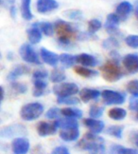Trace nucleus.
<instances>
[{
	"mask_svg": "<svg viewBox=\"0 0 138 154\" xmlns=\"http://www.w3.org/2000/svg\"><path fill=\"white\" fill-rule=\"evenodd\" d=\"M108 116H109L112 120L121 121L125 119L126 116H127V111L122 108H113L108 112Z\"/></svg>",
	"mask_w": 138,
	"mask_h": 154,
	"instance_id": "25",
	"label": "nucleus"
},
{
	"mask_svg": "<svg viewBox=\"0 0 138 154\" xmlns=\"http://www.w3.org/2000/svg\"><path fill=\"white\" fill-rule=\"evenodd\" d=\"M61 114L66 118H72V119H78L82 117V111L80 109L76 108H63L61 109Z\"/></svg>",
	"mask_w": 138,
	"mask_h": 154,
	"instance_id": "24",
	"label": "nucleus"
},
{
	"mask_svg": "<svg viewBox=\"0 0 138 154\" xmlns=\"http://www.w3.org/2000/svg\"><path fill=\"white\" fill-rule=\"evenodd\" d=\"M27 33H28V39L33 45L38 44L42 40V32L40 31V29L38 27H36L33 24L32 27L27 31Z\"/></svg>",
	"mask_w": 138,
	"mask_h": 154,
	"instance_id": "20",
	"label": "nucleus"
},
{
	"mask_svg": "<svg viewBox=\"0 0 138 154\" xmlns=\"http://www.w3.org/2000/svg\"><path fill=\"white\" fill-rule=\"evenodd\" d=\"M102 46L104 49H116L117 47H119V42L117 41V39L113 38V37H110L108 39H105L102 43Z\"/></svg>",
	"mask_w": 138,
	"mask_h": 154,
	"instance_id": "37",
	"label": "nucleus"
},
{
	"mask_svg": "<svg viewBox=\"0 0 138 154\" xmlns=\"http://www.w3.org/2000/svg\"><path fill=\"white\" fill-rule=\"evenodd\" d=\"M83 125L90 130V132H92L94 134H98L100 132H102L105 128L104 122L98 119H94V118L91 117L83 119Z\"/></svg>",
	"mask_w": 138,
	"mask_h": 154,
	"instance_id": "11",
	"label": "nucleus"
},
{
	"mask_svg": "<svg viewBox=\"0 0 138 154\" xmlns=\"http://www.w3.org/2000/svg\"><path fill=\"white\" fill-rule=\"evenodd\" d=\"M47 76H48V73L45 69H38L32 74L33 80H45Z\"/></svg>",
	"mask_w": 138,
	"mask_h": 154,
	"instance_id": "41",
	"label": "nucleus"
},
{
	"mask_svg": "<svg viewBox=\"0 0 138 154\" xmlns=\"http://www.w3.org/2000/svg\"><path fill=\"white\" fill-rule=\"evenodd\" d=\"M28 72H29V69L26 66V65H17V66L9 73L8 79L10 81H14L16 78H18V77L28 74Z\"/></svg>",
	"mask_w": 138,
	"mask_h": 154,
	"instance_id": "21",
	"label": "nucleus"
},
{
	"mask_svg": "<svg viewBox=\"0 0 138 154\" xmlns=\"http://www.w3.org/2000/svg\"><path fill=\"white\" fill-rule=\"evenodd\" d=\"M123 129L124 128L122 126H117V125L111 126L107 128V134H109L116 139H121L123 134Z\"/></svg>",
	"mask_w": 138,
	"mask_h": 154,
	"instance_id": "31",
	"label": "nucleus"
},
{
	"mask_svg": "<svg viewBox=\"0 0 138 154\" xmlns=\"http://www.w3.org/2000/svg\"><path fill=\"white\" fill-rule=\"evenodd\" d=\"M51 154H70V152L66 146H61L55 147V149L52 150Z\"/></svg>",
	"mask_w": 138,
	"mask_h": 154,
	"instance_id": "43",
	"label": "nucleus"
},
{
	"mask_svg": "<svg viewBox=\"0 0 138 154\" xmlns=\"http://www.w3.org/2000/svg\"><path fill=\"white\" fill-rule=\"evenodd\" d=\"M10 13L11 17H13V18H14L15 15H16V8H15L14 5H11L10 7Z\"/></svg>",
	"mask_w": 138,
	"mask_h": 154,
	"instance_id": "45",
	"label": "nucleus"
},
{
	"mask_svg": "<svg viewBox=\"0 0 138 154\" xmlns=\"http://www.w3.org/2000/svg\"><path fill=\"white\" fill-rule=\"evenodd\" d=\"M33 25L38 27L40 29V31L45 35H46V36H52V35L55 33L54 26L49 22H40V23H35Z\"/></svg>",
	"mask_w": 138,
	"mask_h": 154,
	"instance_id": "28",
	"label": "nucleus"
},
{
	"mask_svg": "<svg viewBox=\"0 0 138 154\" xmlns=\"http://www.w3.org/2000/svg\"><path fill=\"white\" fill-rule=\"evenodd\" d=\"M65 79H66V75H65L64 72L61 69H54L50 73V80L51 82L55 83V84L62 83Z\"/></svg>",
	"mask_w": 138,
	"mask_h": 154,
	"instance_id": "29",
	"label": "nucleus"
},
{
	"mask_svg": "<svg viewBox=\"0 0 138 154\" xmlns=\"http://www.w3.org/2000/svg\"><path fill=\"white\" fill-rule=\"evenodd\" d=\"M135 13H137V14H138V0H137L136 5H135Z\"/></svg>",
	"mask_w": 138,
	"mask_h": 154,
	"instance_id": "49",
	"label": "nucleus"
},
{
	"mask_svg": "<svg viewBox=\"0 0 138 154\" xmlns=\"http://www.w3.org/2000/svg\"><path fill=\"white\" fill-rule=\"evenodd\" d=\"M60 137L62 140L65 142H74L77 141L80 137V130L79 128H68V129H62L60 131Z\"/></svg>",
	"mask_w": 138,
	"mask_h": 154,
	"instance_id": "19",
	"label": "nucleus"
},
{
	"mask_svg": "<svg viewBox=\"0 0 138 154\" xmlns=\"http://www.w3.org/2000/svg\"><path fill=\"white\" fill-rule=\"evenodd\" d=\"M80 99L82 102L88 103L91 100H97L100 96V91L98 90H93V88H84L79 91Z\"/></svg>",
	"mask_w": 138,
	"mask_h": 154,
	"instance_id": "18",
	"label": "nucleus"
},
{
	"mask_svg": "<svg viewBox=\"0 0 138 154\" xmlns=\"http://www.w3.org/2000/svg\"><path fill=\"white\" fill-rule=\"evenodd\" d=\"M54 31L58 35V43L64 49H68L71 46V42L76 37V29L70 23L58 19L54 24Z\"/></svg>",
	"mask_w": 138,
	"mask_h": 154,
	"instance_id": "1",
	"label": "nucleus"
},
{
	"mask_svg": "<svg viewBox=\"0 0 138 154\" xmlns=\"http://www.w3.org/2000/svg\"><path fill=\"white\" fill-rule=\"evenodd\" d=\"M41 58L46 64L51 67H56L59 62V55L57 53L53 52L51 51L46 50V48H42L40 51Z\"/></svg>",
	"mask_w": 138,
	"mask_h": 154,
	"instance_id": "15",
	"label": "nucleus"
},
{
	"mask_svg": "<svg viewBox=\"0 0 138 154\" xmlns=\"http://www.w3.org/2000/svg\"><path fill=\"white\" fill-rule=\"evenodd\" d=\"M63 15L71 20H81L83 17L82 11L80 10H67L63 13Z\"/></svg>",
	"mask_w": 138,
	"mask_h": 154,
	"instance_id": "32",
	"label": "nucleus"
},
{
	"mask_svg": "<svg viewBox=\"0 0 138 154\" xmlns=\"http://www.w3.org/2000/svg\"><path fill=\"white\" fill-rule=\"evenodd\" d=\"M116 154H138V150L134 149H127L121 146H117Z\"/></svg>",
	"mask_w": 138,
	"mask_h": 154,
	"instance_id": "42",
	"label": "nucleus"
},
{
	"mask_svg": "<svg viewBox=\"0 0 138 154\" xmlns=\"http://www.w3.org/2000/svg\"><path fill=\"white\" fill-rule=\"evenodd\" d=\"M58 126L62 129H68V128H79V123L76 119H72V118H66L64 117L63 119H59Z\"/></svg>",
	"mask_w": 138,
	"mask_h": 154,
	"instance_id": "27",
	"label": "nucleus"
},
{
	"mask_svg": "<svg viewBox=\"0 0 138 154\" xmlns=\"http://www.w3.org/2000/svg\"><path fill=\"white\" fill-rule=\"evenodd\" d=\"M134 144L135 146L138 147V132L134 135Z\"/></svg>",
	"mask_w": 138,
	"mask_h": 154,
	"instance_id": "48",
	"label": "nucleus"
},
{
	"mask_svg": "<svg viewBox=\"0 0 138 154\" xmlns=\"http://www.w3.org/2000/svg\"><path fill=\"white\" fill-rule=\"evenodd\" d=\"M0 103H1V102H0Z\"/></svg>",
	"mask_w": 138,
	"mask_h": 154,
	"instance_id": "52",
	"label": "nucleus"
},
{
	"mask_svg": "<svg viewBox=\"0 0 138 154\" xmlns=\"http://www.w3.org/2000/svg\"><path fill=\"white\" fill-rule=\"evenodd\" d=\"M101 22L98 19H91L88 22V32L95 34L101 29Z\"/></svg>",
	"mask_w": 138,
	"mask_h": 154,
	"instance_id": "35",
	"label": "nucleus"
},
{
	"mask_svg": "<svg viewBox=\"0 0 138 154\" xmlns=\"http://www.w3.org/2000/svg\"><path fill=\"white\" fill-rule=\"evenodd\" d=\"M76 63L80 64L82 67H95L98 65V60L89 53H81L75 55Z\"/></svg>",
	"mask_w": 138,
	"mask_h": 154,
	"instance_id": "16",
	"label": "nucleus"
},
{
	"mask_svg": "<svg viewBox=\"0 0 138 154\" xmlns=\"http://www.w3.org/2000/svg\"><path fill=\"white\" fill-rule=\"evenodd\" d=\"M60 114H61V109L57 108H51L46 111V117L48 118V119L53 120V119H57L60 116Z\"/></svg>",
	"mask_w": 138,
	"mask_h": 154,
	"instance_id": "39",
	"label": "nucleus"
},
{
	"mask_svg": "<svg viewBox=\"0 0 138 154\" xmlns=\"http://www.w3.org/2000/svg\"><path fill=\"white\" fill-rule=\"evenodd\" d=\"M135 16H136V18L138 19V14L137 13H135Z\"/></svg>",
	"mask_w": 138,
	"mask_h": 154,
	"instance_id": "51",
	"label": "nucleus"
},
{
	"mask_svg": "<svg viewBox=\"0 0 138 154\" xmlns=\"http://www.w3.org/2000/svg\"><path fill=\"white\" fill-rule=\"evenodd\" d=\"M59 7V3L56 0H37L36 8L40 14H47L56 10Z\"/></svg>",
	"mask_w": 138,
	"mask_h": 154,
	"instance_id": "12",
	"label": "nucleus"
},
{
	"mask_svg": "<svg viewBox=\"0 0 138 154\" xmlns=\"http://www.w3.org/2000/svg\"><path fill=\"white\" fill-rule=\"evenodd\" d=\"M33 84H34V88L32 91L33 96L40 97L43 96L46 92L47 84L45 80H33Z\"/></svg>",
	"mask_w": 138,
	"mask_h": 154,
	"instance_id": "22",
	"label": "nucleus"
},
{
	"mask_svg": "<svg viewBox=\"0 0 138 154\" xmlns=\"http://www.w3.org/2000/svg\"><path fill=\"white\" fill-rule=\"evenodd\" d=\"M29 146V141L25 137H17L11 143V149L14 154H27Z\"/></svg>",
	"mask_w": 138,
	"mask_h": 154,
	"instance_id": "10",
	"label": "nucleus"
},
{
	"mask_svg": "<svg viewBox=\"0 0 138 154\" xmlns=\"http://www.w3.org/2000/svg\"><path fill=\"white\" fill-rule=\"evenodd\" d=\"M59 61L62 63L63 67L71 68L76 63V59H75V55H71L68 54V53H63V54L59 55Z\"/></svg>",
	"mask_w": 138,
	"mask_h": 154,
	"instance_id": "30",
	"label": "nucleus"
},
{
	"mask_svg": "<svg viewBox=\"0 0 138 154\" xmlns=\"http://www.w3.org/2000/svg\"><path fill=\"white\" fill-rule=\"evenodd\" d=\"M74 69L77 74H79L81 77H84V78H92V77H95L98 75V70L88 69L87 67L77 66V67H75Z\"/></svg>",
	"mask_w": 138,
	"mask_h": 154,
	"instance_id": "23",
	"label": "nucleus"
},
{
	"mask_svg": "<svg viewBox=\"0 0 138 154\" xmlns=\"http://www.w3.org/2000/svg\"><path fill=\"white\" fill-rule=\"evenodd\" d=\"M4 98V90H3V88L0 86V102L2 101Z\"/></svg>",
	"mask_w": 138,
	"mask_h": 154,
	"instance_id": "47",
	"label": "nucleus"
},
{
	"mask_svg": "<svg viewBox=\"0 0 138 154\" xmlns=\"http://www.w3.org/2000/svg\"><path fill=\"white\" fill-rule=\"evenodd\" d=\"M120 23L118 16L116 14H108L105 23V29L108 33L115 34L118 33V25Z\"/></svg>",
	"mask_w": 138,
	"mask_h": 154,
	"instance_id": "14",
	"label": "nucleus"
},
{
	"mask_svg": "<svg viewBox=\"0 0 138 154\" xmlns=\"http://www.w3.org/2000/svg\"><path fill=\"white\" fill-rule=\"evenodd\" d=\"M57 101L59 104H63V105H69V106H75L80 103V99L74 97V96H70L66 98H58Z\"/></svg>",
	"mask_w": 138,
	"mask_h": 154,
	"instance_id": "36",
	"label": "nucleus"
},
{
	"mask_svg": "<svg viewBox=\"0 0 138 154\" xmlns=\"http://www.w3.org/2000/svg\"><path fill=\"white\" fill-rule=\"evenodd\" d=\"M80 90L75 83H62L53 87V92L58 98H66L79 93Z\"/></svg>",
	"mask_w": 138,
	"mask_h": 154,
	"instance_id": "5",
	"label": "nucleus"
},
{
	"mask_svg": "<svg viewBox=\"0 0 138 154\" xmlns=\"http://www.w3.org/2000/svg\"><path fill=\"white\" fill-rule=\"evenodd\" d=\"M129 108L131 110L136 111L138 110V97H134L131 98L130 100V104H129Z\"/></svg>",
	"mask_w": 138,
	"mask_h": 154,
	"instance_id": "44",
	"label": "nucleus"
},
{
	"mask_svg": "<svg viewBox=\"0 0 138 154\" xmlns=\"http://www.w3.org/2000/svg\"><path fill=\"white\" fill-rule=\"evenodd\" d=\"M122 63L125 69L129 73L134 74L138 72V54L129 53L122 59Z\"/></svg>",
	"mask_w": 138,
	"mask_h": 154,
	"instance_id": "9",
	"label": "nucleus"
},
{
	"mask_svg": "<svg viewBox=\"0 0 138 154\" xmlns=\"http://www.w3.org/2000/svg\"><path fill=\"white\" fill-rule=\"evenodd\" d=\"M31 0H22V3H21L22 17L28 21L31 20L33 17V14L31 10Z\"/></svg>",
	"mask_w": 138,
	"mask_h": 154,
	"instance_id": "26",
	"label": "nucleus"
},
{
	"mask_svg": "<svg viewBox=\"0 0 138 154\" xmlns=\"http://www.w3.org/2000/svg\"><path fill=\"white\" fill-rule=\"evenodd\" d=\"M101 75L107 82L113 83L118 80H120L124 76V72L122 70L121 67L119 66L118 61L116 60H109L104 65H102L100 68Z\"/></svg>",
	"mask_w": 138,
	"mask_h": 154,
	"instance_id": "2",
	"label": "nucleus"
},
{
	"mask_svg": "<svg viewBox=\"0 0 138 154\" xmlns=\"http://www.w3.org/2000/svg\"><path fill=\"white\" fill-rule=\"evenodd\" d=\"M25 128L19 125H13L10 127H6L2 129H0V137L2 138H11L15 135L22 134L23 131H25Z\"/></svg>",
	"mask_w": 138,
	"mask_h": 154,
	"instance_id": "17",
	"label": "nucleus"
},
{
	"mask_svg": "<svg viewBox=\"0 0 138 154\" xmlns=\"http://www.w3.org/2000/svg\"><path fill=\"white\" fill-rule=\"evenodd\" d=\"M44 106L41 103L34 102L28 103L22 106L20 110V116L25 121H34L43 114Z\"/></svg>",
	"mask_w": 138,
	"mask_h": 154,
	"instance_id": "4",
	"label": "nucleus"
},
{
	"mask_svg": "<svg viewBox=\"0 0 138 154\" xmlns=\"http://www.w3.org/2000/svg\"><path fill=\"white\" fill-rule=\"evenodd\" d=\"M126 90L130 94H131V96L138 97V80L134 79L128 82L127 86H126Z\"/></svg>",
	"mask_w": 138,
	"mask_h": 154,
	"instance_id": "34",
	"label": "nucleus"
},
{
	"mask_svg": "<svg viewBox=\"0 0 138 154\" xmlns=\"http://www.w3.org/2000/svg\"><path fill=\"white\" fill-rule=\"evenodd\" d=\"M37 133L41 137H46V136H50L56 134L57 130L59 128L58 121H54L52 123L48 122H40L37 125Z\"/></svg>",
	"mask_w": 138,
	"mask_h": 154,
	"instance_id": "8",
	"label": "nucleus"
},
{
	"mask_svg": "<svg viewBox=\"0 0 138 154\" xmlns=\"http://www.w3.org/2000/svg\"><path fill=\"white\" fill-rule=\"evenodd\" d=\"M135 120L138 122V110H136V114H135Z\"/></svg>",
	"mask_w": 138,
	"mask_h": 154,
	"instance_id": "50",
	"label": "nucleus"
},
{
	"mask_svg": "<svg viewBox=\"0 0 138 154\" xmlns=\"http://www.w3.org/2000/svg\"><path fill=\"white\" fill-rule=\"evenodd\" d=\"M19 53H20L21 58L27 63H31V64H36V65L41 64L38 54L36 53L34 49L29 44H23L20 47Z\"/></svg>",
	"mask_w": 138,
	"mask_h": 154,
	"instance_id": "7",
	"label": "nucleus"
},
{
	"mask_svg": "<svg viewBox=\"0 0 138 154\" xmlns=\"http://www.w3.org/2000/svg\"><path fill=\"white\" fill-rule=\"evenodd\" d=\"M104 112V109L102 106H100L97 104L92 105L91 108L89 109V115L91 116V118H94V119H98V118L101 117Z\"/></svg>",
	"mask_w": 138,
	"mask_h": 154,
	"instance_id": "33",
	"label": "nucleus"
},
{
	"mask_svg": "<svg viewBox=\"0 0 138 154\" xmlns=\"http://www.w3.org/2000/svg\"><path fill=\"white\" fill-rule=\"evenodd\" d=\"M134 11V6L128 1H123L119 3L116 10V14L118 16L120 21H124L129 17V15Z\"/></svg>",
	"mask_w": 138,
	"mask_h": 154,
	"instance_id": "13",
	"label": "nucleus"
},
{
	"mask_svg": "<svg viewBox=\"0 0 138 154\" xmlns=\"http://www.w3.org/2000/svg\"><path fill=\"white\" fill-rule=\"evenodd\" d=\"M100 96L105 105H122L125 102L126 95L122 92L115 91L112 90H104L100 92Z\"/></svg>",
	"mask_w": 138,
	"mask_h": 154,
	"instance_id": "6",
	"label": "nucleus"
},
{
	"mask_svg": "<svg viewBox=\"0 0 138 154\" xmlns=\"http://www.w3.org/2000/svg\"><path fill=\"white\" fill-rule=\"evenodd\" d=\"M11 88H13L16 92L20 94L26 93L28 91V88L25 84H22V83H18V82H13V84H11Z\"/></svg>",
	"mask_w": 138,
	"mask_h": 154,
	"instance_id": "40",
	"label": "nucleus"
},
{
	"mask_svg": "<svg viewBox=\"0 0 138 154\" xmlns=\"http://www.w3.org/2000/svg\"><path fill=\"white\" fill-rule=\"evenodd\" d=\"M125 43L127 44L130 48L138 49V35H128L125 38Z\"/></svg>",
	"mask_w": 138,
	"mask_h": 154,
	"instance_id": "38",
	"label": "nucleus"
},
{
	"mask_svg": "<svg viewBox=\"0 0 138 154\" xmlns=\"http://www.w3.org/2000/svg\"><path fill=\"white\" fill-rule=\"evenodd\" d=\"M102 146H104V139L98 136V134H94L92 132L85 133L83 137L77 143V146L79 149L91 153L97 151Z\"/></svg>",
	"mask_w": 138,
	"mask_h": 154,
	"instance_id": "3",
	"label": "nucleus"
},
{
	"mask_svg": "<svg viewBox=\"0 0 138 154\" xmlns=\"http://www.w3.org/2000/svg\"><path fill=\"white\" fill-rule=\"evenodd\" d=\"M106 153V150H105V146H102L100 147L99 149H98L97 151H95V152H93V153H91V154H105Z\"/></svg>",
	"mask_w": 138,
	"mask_h": 154,
	"instance_id": "46",
	"label": "nucleus"
}]
</instances>
